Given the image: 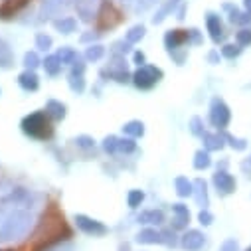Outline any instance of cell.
<instances>
[{
  "mask_svg": "<svg viewBox=\"0 0 251 251\" xmlns=\"http://www.w3.org/2000/svg\"><path fill=\"white\" fill-rule=\"evenodd\" d=\"M70 237H72V227L66 222L64 212L59 210L57 202H50L42 214L30 251H50Z\"/></svg>",
  "mask_w": 251,
  "mask_h": 251,
  "instance_id": "1",
  "label": "cell"
},
{
  "mask_svg": "<svg viewBox=\"0 0 251 251\" xmlns=\"http://www.w3.org/2000/svg\"><path fill=\"white\" fill-rule=\"evenodd\" d=\"M22 131L36 141H50L53 137V119L48 111H36L22 119Z\"/></svg>",
  "mask_w": 251,
  "mask_h": 251,
  "instance_id": "2",
  "label": "cell"
},
{
  "mask_svg": "<svg viewBox=\"0 0 251 251\" xmlns=\"http://www.w3.org/2000/svg\"><path fill=\"white\" fill-rule=\"evenodd\" d=\"M125 18V12L113 2V0H101V6L95 14V30L99 34L107 32V30H113L117 28Z\"/></svg>",
  "mask_w": 251,
  "mask_h": 251,
  "instance_id": "3",
  "label": "cell"
},
{
  "mask_svg": "<svg viewBox=\"0 0 251 251\" xmlns=\"http://www.w3.org/2000/svg\"><path fill=\"white\" fill-rule=\"evenodd\" d=\"M164 77V72L156 66H141L135 74H133V83L139 89H152L160 79Z\"/></svg>",
  "mask_w": 251,
  "mask_h": 251,
  "instance_id": "4",
  "label": "cell"
},
{
  "mask_svg": "<svg viewBox=\"0 0 251 251\" xmlns=\"http://www.w3.org/2000/svg\"><path fill=\"white\" fill-rule=\"evenodd\" d=\"M231 121V111L229 107L220 99V97H214L212 103H210V123L214 125L216 129H226Z\"/></svg>",
  "mask_w": 251,
  "mask_h": 251,
  "instance_id": "5",
  "label": "cell"
},
{
  "mask_svg": "<svg viewBox=\"0 0 251 251\" xmlns=\"http://www.w3.org/2000/svg\"><path fill=\"white\" fill-rule=\"evenodd\" d=\"M75 226L87 235H105L109 231L107 226H103L101 222H97V220H93V218H89L85 214H77L75 216Z\"/></svg>",
  "mask_w": 251,
  "mask_h": 251,
  "instance_id": "6",
  "label": "cell"
},
{
  "mask_svg": "<svg viewBox=\"0 0 251 251\" xmlns=\"http://www.w3.org/2000/svg\"><path fill=\"white\" fill-rule=\"evenodd\" d=\"M186 44H190V30H168L164 36V46L168 51L172 50H180Z\"/></svg>",
  "mask_w": 251,
  "mask_h": 251,
  "instance_id": "7",
  "label": "cell"
},
{
  "mask_svg": "<svg viewBox=\"0 0 251 251\" xmlns=\"http://www.w3.org/2000/svg\"><path fill=\"white\" fill-rule=\"evenodd\" d=\"M28 4H30V0H2V4H0V20L14 18Z\"/></svg>",
  "mask_w": 251,
  "mask_h": 251,
  "instance_id": "8",
  "label": "cell"
},
{
  "mask_svg": "<svg viewBox=\"0 0 251 251\" xmlns=\"http://www.w3.org/2000/svg\"><path fill=\"white\" fill-rule=\"evenodd\" d=\"M204 241H206V235L200 229H188L180 239V243L186 251H198L204 245Z\"/></svg>",
  "mask_w": 251,
  "mask_h": 251,
  "instance_id": "9",
  "label": "cell"
},
{
  "mask_svg": "<svg viewBox=\"0 0 251 251\" xmlns=\"http://www.w3.org/2000/svg\"><path fill=\"white\" fill-rule=\"evenodd\" d=\"M214 184H216V188H218V192L224 194V196L235 192V180H233V176L227 174L226 170H218V172L214 174Z\"/></svg>",
  "mask_w": 251,
  "mask_h": 251,
  "instance_id": "10",
  "label": "cell"
},
{
  "mask_svg": "<svg viewBox=\"0 0 251 251\" xmlns=\"http://www.w3.org/2000/svg\"><path fill=\"white\" fill-rule=\"evenodd\" d=\"M206 26H208V32H210V38L212 42L220 44V40L224 38V26H222V18L214 12H208L206 14Z\"/></svg>",
  "mask_w": 251,
  "mask_h": 251,
  "instance_id": "11",
  "label": "cell"
},
{
  "mask_svg": "<svg viewBox=\"0 0 251 251\" xmlns=\"http://www.w3.org/2000/svg\"><path fill=\"white\" fill-rule=\"evenodd\" d=\"M180 4H182L180 0H166V2L156 10V14L152 16V24H162L168 16H172V14L176 12V8H178Z\"/></svg>",
  "mask_w": 251,
  "mask_h": 251,
  "instance_id": "12",
  "label": "cell"
},
{
  "mask_svg": "<svg viewBox=\"0 0 251 251\" xmlns=\"http://www.w3.org/2000/svg\"><path fill=\"white\" fill-rule=\"evenodd\" d=\"M202 141H204V149L208 152H212V151H222L224 149L226 137H224V133H208V131H204Z\"/></svg>",
  "mask_w": 251,
  "mask_h": 251,
  "instance_id": "13",
  "label": "cell"
},
{
  "mask_svg": "<svg viewBox=\"0 0 251 251\" xmlns=\"http://www.w3.org/2000/svg\"><path fill=\"white\" fill-rule=\"evenodd\" d=\"M18 83H20V87L24 91H36L40 87V79H38L36 72H32V70H24L18 75Z\"/></svg>",
  "mask_w": 251,
  "mask_h": 251,
  "instance_id": "14",
  "label": "cell"
},
{
  "mask_svg": "<svg viewBox=\"0 0 251 251\" xmlns=\"http://www.w3.org/2000/svg\"><path fill=\"white\" fill-rule=\"evenodd\" d=\"M53 28L61 34H74L77 30V20L74 16H61V18L53 20Z\"/></svg>",
  "mask_w": 251,
  "mask_h": 251,
  "instance_id": "15",
  "label": "cell"
},
{
  "mask_svg": "<svg viewBox=\"0 0 251 251\" xmlns=\"http://www.w3.org/2000/svg\"><path fill=\"white\" fill-rule=\"evenodd\" d=\"M46 111H48V115L53 119V121H61V119H66V105L61 103V101H57V99H50L48 103H46Z\"/></svg>",
  "mask_w": 251,
  "mask_h": 251,
  "instance_id": "16",
  "label": "cell"
},
{
  "mask_svg": "<svg viewBox=\"0 0 251 251\" xmlns=\"http://www.w3.org/2000/svg\"><path fill=\"white\" fill-rule=\"evenodd\" d=\"M174 186H176V194L180 198H188V196L194 194V182H190L186 176H178L174 180Z\"/></svg>",
  "mask_w": 251,
  "mask_h": 251,
  "instance_id": "17",
  "label": "cell"
},
{
  "mask_svg": "<svg viewBox=\"0 0 251 251\" xmlns=\"http://www.w3.org/2000/svg\"><path fill=\"white\" fill-rule=\"evenodd\" d=\"M192 196L196 198L198 206H202V208L208 206V186H206V180H202V178L194 180V194Z\"/></svg>",
  "mask_w": 251,
  "mask_h": 251,
  "instance_id": "18",
  "label": "cell"
},
{
  "mask_svg": "<svg viewBox=\"0 0 251 251\" xmlns=\"http://www.w3.org/2000/svg\"><path fill=\"white\" fill-rule=\"evenodd\" d=\"M14 64V53L10 50V46L0 38V68L2 70H10Z\"/></svg>",
  "mask_w": 251,
  "mask_h": 251,
  "instance_id": "19",
  "label": "cell"
},
{
  "mask_svg": "<svg viewBox=\"0 0 251 251\" xmlns=\"http://www.w3.org/2000/svg\"><path fill=\"white\" fill-rule=\"evenodd\" d=\"M139 224H151V226H160L164 224V214L162 210H147L139 216Z\"/></svg>",
  "mask_w": 251,
  "mask_h": 251,
  "instance_id": "20",
  "label": "cell"
},
{
  "mask_svg": "<svg viewBox=\"0 0 251 251\" xmlns=\"http://www.w3.org/2000/svg\"><path fill=\"white\" fill-rule=\"evenodd\" d=\"M137 239H139V243H164L162 231H156L154 227L141 229V233L137 235Z\"/></svg>",
  "mask_w": 251,
  "mask_h": 251,
  "instance_id": "21",
  "label": "cell"
},
{
  "mask_svg": "<svg viewBox=\"0 0 251 251\" xmlns=\"http://www.w3.org/2000/svg\"><path fill=\"white\" fill-rule=\"evenodd\" d=\"M123 133L125 137H133V139H139L145 135V123L143 121H129L123 125Z\"/></svg>",
  "mask_w": 251,
  "mask_h": 251,
  "instance_id": "22",
  "label": "cell"
},
{
  "mask_svg": "<svg viewBox=\"0 0 251 251\" xmlns=\"http://www.w3.org/2000/svg\"><path fill=\"white\" fill-rule=\"evenodd\" d=\"M42 66L46 68V74H50V75H59V72H61V61H59V57H57V53H50V55H46V59H42Z\"/></svg>",
  "mask_w": 251,
  "mask_h": 251,
  "instance_id": "23",
  "label": "cell"
},
{
  "mask_svg": "<svg viewBox=\"0 0 251 251\" xmlns=\"http://www.w3.org/2000/svg\"><path fill=\"white\" fill-rule=\"evenodd\" d=\"M229 12V16H227V20L231 22V24H237V26H247V24H251V14L249 12H241L239 8H231V10H227Z\"/></svg>",
  "mask_w": 251,
  "mask_h": 251,
  "instance_id": "24",
  "label": "cell"
},
{
  "mask_svg": "<svg viewBox=\"0 0 251 251\" xmlns=\"http://www.w3.org/2000/svg\"><path fill=\"white\" fill-rule=\"evenodd\" d=\"M210 166H212L210 152H208L206 149L198 151V152L194 154V168H196V170H206V168H210Z\"/></svg>",
  "mask_w": 251,
  "mask_h": 251,
  "instance_id": "25",
  "label": "cell"
},
{
  "mask_svg": "<svg viewBox=\"0 0 251 251\" xmlns=\"http://www.w3.org/2000/svg\"><path fill=\"white\" fill-rule=\"evenodd\" d=\"M145 34H147V28H145L143 24H137V26H133L127 34H125V40L135 46V44H139V42L145 38Z\"/></svg>",
  "mask_w": 251,
  "mask_h": 251,
  "instance_id": "26",
  "label": "cell"
},
{
  "mask_svg": "<svg viewBox=\"0 0 251 251\" xmlns=\"http://www.w3.org/2000/svg\"><path fill=\"white\" fill-rule=\"evenodd\" d=\"M57 57H59V61L61 64H66V66H72L74 61L79 57V53L74 50V48H70V46H64L59 51H57Z\"/></svg>",
  "mask_w": 251,
  "mask_h": 251,
  "instance_id": "27",
  "label": "cell"
},
{
  "mask_svg": "<svg viewBox=\"0 0 251 251\" xmlns=\"http://www.w3.org/2000/svg\"><path fill=\"white\" fill-rule=\"evenodd\" d=\"M103 55H105V48H103L101 44H91V46L85 50V59H87V61H99Z\"/></svg>",
  "mask_w": 251,
  "mask_h": 251,
  "instance_id": "28",
  "label": "cell"
},
{
  "mask_svg": "<svg viewBox=\"0 0 251 251\" xmlns=\"http://www.w3.org/2000/svg\"><path fill=\"white\" fill-rule=\"evenodd\" d=\"M77 12L81 16V20L89 22L93 18V6H89V0H77Z\"/></svg>",
  "mask_w": 251,
  "mask_h": 251,
  "instance_id": "29",
  "label": "cell"
},
{
  "mask_svg": "<svg viewBox=\"0 0 251 251\" xmlns=\"http://www.w3.org/2000/svg\"><path fill=\"white\" fill-rule=\"evenodd\" d=\"M40 64H42V59H40L38 51H26V53H24V68H26V70H32V72H34Z\"/></svg>",
  "mask_w": 251,
  "mask_h": 251,
  "instance_id": "30",
  "label": "cell"
},
{
  "mask_svg": "<svg viewBox=\"0 0 251 251\" xmlns=\"http://www.w3.org/2000/svg\"><path fill=\"white\" fill-rule=\"evenodd\" d=\"M137 151V143L133 137H121L119 139V152H125V154H129V152H135Z\"/></svg>",
  "mask_w": 251,
  "mask_h": 251,
  "instance_id": "31",
  "label": "cell"
},
{
  "mask_svg": "<svg viewBox=\"0 0 251 251\" xmlns=\"http://www.w3.org/2000/svg\"><path fill=\"white\" fill-rule=\"evenodd\" d=\"M103 151H105L107 154L119 152V137H115V135L105 137V141H103Z\"/></svg>",
  "mask_w": 251,
  "mask_h": 251,
  "instance_id": "32",
  "label": "cell"
},
{
  "mask_svg": "<svg viewBox=\"0 0 251 251\" xmlns=\"http://www.w3.org/2000/svg\"><path fill=\"white\" fill-rule=\"evenodd\" d=\"M143 200H145V192L143 190H131L129 192V196H127V204H129V208H139L141 204H143Z\"/></svg>",
  "mask_w": 251,
  "mask_h": 251,
  "instance_id": "33",
  "label": "cell"
},
{
  "mask_svg": "<svg viewBox=\"0 0 251 251\" xmlns=\"http://www.w3.org/2000/svg\"><path fill=\"white\" fill-rule=\"evenodd\" d=\"M190 222V214H174L172 218V229H186Z\"/></svg>",
  "mask_w": 251,
  "mask_h": 251,
  "instance_id": "34",
  "label": "cell"
},
{
  "mask_svg": "<svg viewBox=\"0 0 251 251\" xmlns=\"http://www.w3.org/2000/svg\"><path fill=\"white\" fill-rule=\"evenodd\" d=\"M239 53H241V46H239V44H226V46L222 48V55L227 57V59H233V57H237Z\"/></svg>",
  "mask_w": 251,
  "mask_h": 251,
  "instance_id": "35",
  "label": "cell"
},
{
  "mask_svg": "<svg viewBox=\"0 0 251 251\" xmlns=\"http://www.w3.org/2000/svg\"><path fill=\"white\" fill-rule=\"evenodd\" d=\"M235 40L237 44L243 48V46H251V28H241L235 32Z\"/></svg>",
  "mask_w": 251,
  "mask_h": 251,
  "instance_id": "36",
  "label": "cell"
},
{
  "mask_svg": "<svg viewBox=\"0 0 251 251\" xmlns=\"http://www.w3.org/2000/svg\"><path fill=\"white\" fill-rule=\"evenodd\" d=\"M51 44H53L51 36H48V34H38V36H36V48H38V50L48 51V50L51 48Z\"/></svg>",
  "mask_w": 251,
  "mask_h": 251,
  "instance_id": "37",
  "label": "cell"
},
{
  "mask_svg": "<svg viewBox=\"0 0 251 251\" xmlns=\"http://www.w3.org/2000/svg\"><path fill=\"white\" fill-rule=\"evenodd\" d=\"M70 87L75 93H83L85 91V79H83V75H70Z\"/></svg>",
  "mask_w": 251,
  "mask_h": 251,
  "instance_id": "38",
  "label": "cell"
},
{
  "mask_svg": "<svg viewBox=\"0 0 251 251\" xmlns=\"http://www.w3.org/2000/svg\"><path fill=\"white\" fill-rule=\"evenodd\" d=\"M224 137H226V141L229 143L231 149H235V151H245V149H247V141H243V139H235L233 135H227V133H224Z\"/></svg>",
  "mask_w": 251,
  "mask_h": 251,
  "instance_id": "39",
  "label": "cell"
},
{
  "mask_svg": "<svg viewBox=\"0 0 251 251\" xmlns=\"http://www.w3.org/2000/svg\"><path fill=\"white\" fill-rule=\"evenodd\" d=\"M190 131H192V135H196V137H202V135H204V121H202L200 117H192V119H190Z\"/></svg>",
  "mask_w": 251,
  "mask_h": 251,
  "instance_id": "40",
  "label": "cell"
},
{
  "mask_svg": "<svg viewBox=\"0 0 251 251\" xmlns=\"http://www.w3.org/2000/svg\"><path fill=\"white\" fill-rule=\"evenodd\" d=\"M75 145H77L79 149H93V147H95V139L89 137V135H79V137L75 139Z\"/></svg>",
  "mask_w": 251,
  "mask_h": 251,
  "instance_id": "41",
  "label": "cell"
},
{
  "mask_svg": "<svg viewBox=\"0 0 251 251\" xmlns=\"http://www.w3.org/2000/svg\"><path fill=\"white\" fill-rule=\"evenodd\" d=\"M156 2H158V0H135V10L137 12H145L151 6H154Z\"/></svg>",
  "mask_w": 251,
  "mask_h": 251,
  "instance_id": "42",
  "label": "cell"
},
{
  "mask_svg": "<svg viewBox=\"0 0 251 251\" xmlns=\"http://www.w3.org/2000/svg\"><path fill=\"white\" fill-rule=\"evenodd\" d=\"M83 72H85V61L81 57H77L72 64V74L70 75H83Z\"/></svg>",
  "mask_w": 251,
  "mask_h": 251,
  "instance_id": "43",
  "label": "cell"
},
{
  "mask_svg": "<svg viewBox=\"0 0 251 251\" xmlns=\"http://www.w3.org/2000/svg\"><path fill=\"white\" fill-rule=\"evenodd\" d=\"M198 220H200L202 226H212V222H214V214H212L208 208H204V210L198 214Z\"/></svg>",
  "mask_w": 251,
  "mask_h": 251,
  "instance_id": "44",
  "label": "cell"
},
{
  "mask_svg": "<svg viewBox=\"0 0 251 251\" xmlns=\"http://www.w3.org/2000/svg\"><path fill=\"white\" fill-rule=\"evenodd\" d=\"M115 48H117V53H123L125 55V53H129L133 50V44H129L127 40H123V42H117Z\"/></svg>",
  "mask_w": 251,
  "mask_h": 251,
  "instance_id": "45",
  "label": "cell"
},
{
  "mask_svg": "<svg viewBox=\"0 0 251 251\" xmlns=\"http://www.w3.org/2000/svg\"><path fill=\"white\" fill-rule=\"evenodd\" d=\"M237 249H239V245H237L235 239H226L220 247V251H237Z\"/></svg>",
  "mask_w": 251,
  "mask_h": 251,
  "instance_id": "46",
  "label": "cell"
},
{
  "mask_svg": "<svg viewBox=\"0 0 251 251\" xmlns=\"http://www.w3.org/2000/svg\"><path fill=\"white\" fill-rule=\"evenodd\" d=\"M145 61H147V57H145L143 51H135V53H133V64H137V66L141 68V66H147Z\"/></svg>",
  "mask_w": 251,
  "mask_h": 251,
  "instance_id": "47",
  "label": "cell"
},
{
  "mask_svg": "<svg viewBox=\"0 0 251 251\" xmlns=\"http://www.w3.org/2000/svg\"><path fill=\"white\" fill-rule=\"evenodd\" d=\"M172 214H190V212H188V206L184 204H172Z\"/></svg>",
  "mask_w": 251,
  "mask_h": 251,
  "instance_id": "48",
  "label": "cell"
},
{
  "mask_svg": "<svg viewBox=\"0 0 251 251\" xmlns=\"http://www.w3.org/2000/svg\"><path fill=\"white\" fill-rule=\"evenodd\" d=\"M190 40H192L194 44H202V36H200V30L192 28V30H190Z\"/></svg>",
  "mask_w": 251,
  "mask_h": 251,
  "instance_id": "49",
  "label": "cell"
},
{
  "mask_svg": "<svg viewBox=\"0 0 251 251\" xmlns=\"http://www.w3.org/2000/svg\"><path fill=\"white\" fill-rule=\"evenodd\" d=\"M208 61H210V64H220V53H218L216 50H212V51L208 53Z\"/></svg>",
  "mask_w": 251,
  "mask_h": 251,
  "instance_id": "50",
  "label": "cell"
},
{
  "mask_svg": "<svg viewBox=\"0 0 251 251\" xmlns=\"http://www.w3.org/2000/svg\"><path fill=\"white\" fill-rule=\"evenodd\" d=\"M97 36H99V32H89V34H83V36H81V42H83V44H85V42H91V40H95Z\"/></svg>",
  "mask_w": 251,
  "mask_h": 251,
  "instance_id": "51",
  "label": "cell"
},
{
  "mask_svg": "<svg viewBox=\"0 0 251 251\" xmlns=\"http://www.w3.org/2000/svg\"><path fill=\"white\" fill-rule=\"evenodd\" d=\"M184 12H186V4L182 2V4L178 6V12H176V18H178V20H184Z\"/></svg>",
  "mask_w": 251,
  "mask_h": 251,
  "instance_id": "52",
  "label": "cell"
},
{
  "mask_svg": "<svg viewBox=\"0 0 251 251\" xmlns=\"http://www.w3.org/2000/svg\"><path fill=\"white\" fill-rule=\"evenodd\" d=\"M243 6H245V12L251 14V0H243Z\"/></svg>",
  "mask_w": 251,
  "mask_h": 251,
  "instance_id": "53",
  "label": "cell"
},
{
  "mask_svg": "<svg viewBox=\"0 0 251 251\" xmlns=\"http://www.w3.org/2000/svg\"><path fill=\"white\" fill-rule=\"evenodd\" d=\"M0 251H10V249H0Z\"/></svg>",
  "mask_w": 251,
  "mask_h": 251,
  "instance_id": "54",
  "label": "cell"
},
{
  "mask_svg": "<svg viewBox=\"0 0 251 251\" xmlns=\"http://www.w3.org/2000/svg\"><path fill=\"white\" fill-rule=\"evenodd\" d=\"M245 251H251V247H247V249H245Z\"/></svg>",
  "mask_w": 251,
  "mask_h": 251,
  "instance_id": "55",
  "label": "cell"
},
{
  "mask_svg": "<svg viewBox=\"0 0 251 251\" xmlns=\"http://www.w3.org/2000/svg\"><path fill=\"white\" fill-rule=\"evenodd\" d=\"M0 93H2V91H0Z\"/></svg>",
  "mask_w": 251,
  "mask_h": 251,
  "instance_id": "56",
  "label": "cell"
}]
</instances>
